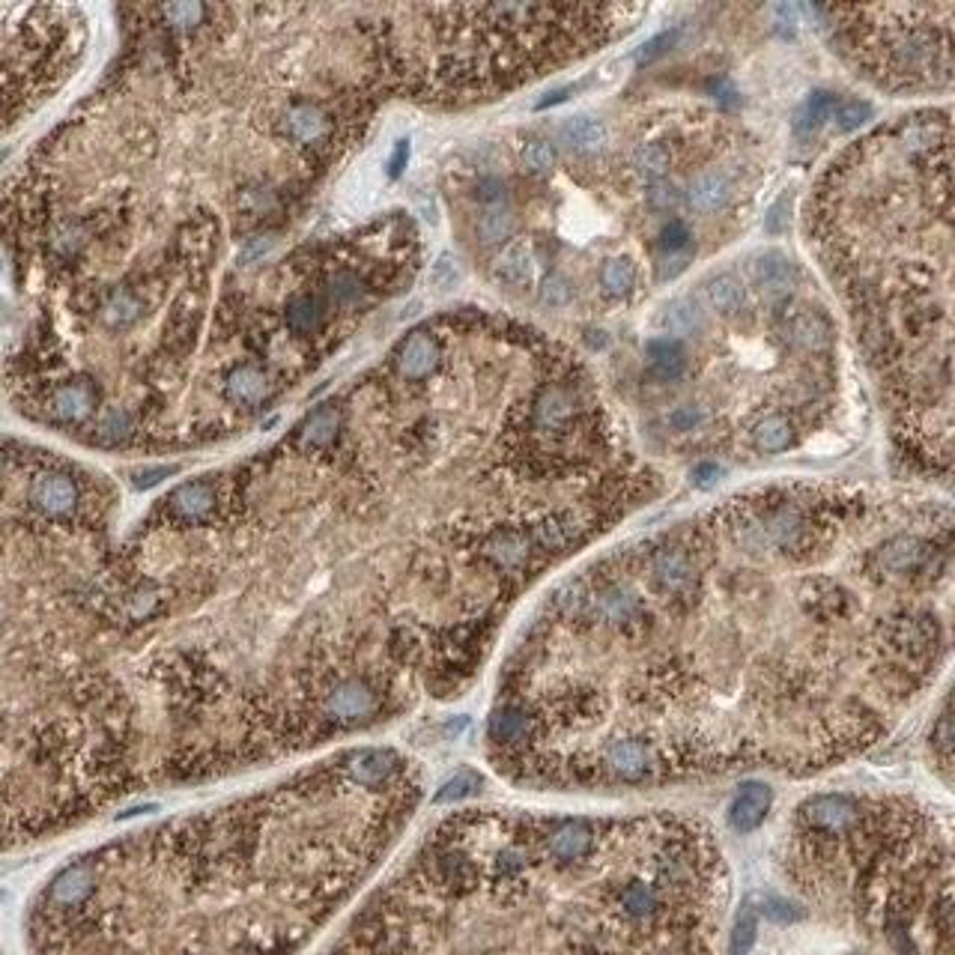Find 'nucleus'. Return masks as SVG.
I'll use <instances>...</instances> for the list:
<instances>
[{
  "label": "nucleus",
  "mask_w": 955,
  "mask_h": 955,
  "mask_svg": "<svg viewBox=\"0 0 955 955\" xmlns=\"http://www.w3.org/2000/svg\"><path fill=\"white\" fill-rule=\"evenodd\" d=\"M424 797L382 744L186 809L69 860L27 917L33 955H302L371 884Z\"/></svg>",
  "instance_id": "obj_1"
},
{
  "label": "nucleus",
  "mask_w": 955,
  "mask_h": 955,
  "mask_svg": "<svg viewBox=\"0 0 955 955\" xmlns=\"http://www.w3.org/2000/svg\"><path fill=\"white\" fill-rule=\"evenodd\" d=\"M729 875L696 815L460 809L326 955H714Z\"/></svg>",
  "instance_id": "obj_2"
},
{
  "label": "nucleus",
  "mask_w": 955,
  "mask_h": 955,
  "mask_svg": "<svg viewBox=\"0 0 955 955\" xmlns=\"http://www.w3.org/2000/svg\"><path fill=\"white\" fill-rule=\"evenodd\" d=\"M788 872L893 955H953L950 821L911 797L830 791L791 815Z\"/></svg>",
  "instance_id": "obj_3"
},
{
  "label": "nucleus",
  "mask_w": 955,
  "mask_h": 955,
  "mask_svg": "<svg viewBox=\"0 0 955 955\" xmlns=\"http://www.w3.org/2000/svg\"><path fill=\"white\" fill-rule=\"evenodd\" d=\"M579 418V397L565 385H547L532 403V430L544 439H562L573 433Z\"/></svg>",
  "instance_id": "obj_4"
},
{
  "label": "nucleus",
  "mask_w": 955,
  "mask_h": 955,
  "mask_svg": "<svg viewBox=\"0 0 955 955\" xmlns=\"http://www.w3.org/2000/svg\"><path fill=\"white\" fill-rule=\"evenodd\" d=\"M99 412V391L90 380L57 385L45 400V415L63 427H87Z\"/></svg>",
  "instance_id": "obj_5"
},
{
  "label": "nucleus",
  "mask_w": 955,
  "mask_h": 955,
  "mask_svg": "<svg viewBox=\"0 0 955 955\" xmlns=\"http://www.w3.org/2000/svg\"><path fill=\"white\" fill-rule=\"evenodd\" d=\"M281 132L287 141L299 147H320L332 135V120L329 114L314 105V102H296L284 111L281 117Z\"/></svg>",
  "instance_id": "obj_6"
},
{
  "label": "nucleus",
  "mask_w": 955,
  "mask_h": 955,
  "mask_svg": "<svg viewBox=\"0 0 955 955\" xmlns=\"http://www.w3.org/2000/svg\"><path fill=\"white\" fill-rule=\"evenodd\" d=\"M770 803H773V788L767 782H759V779L741 782L735 791V800L729 806V824L738 833H753L756 827L764 824Z\"/></svg>",
  "instance_id": "obj_7"
},
{
  "label": "nucleus",
  "mask_w": 955,
  "mask_h": 955,
  "mask_svg": "<svg viewBox=\"0 0 955 955\" xmlns=\"http://www.w3.org/2000/svg\"><path fill=\"white\" fill-rule=\"evenodd\" d=\"M341 427H344V415L338 406L326 403L320 409H314L296 430V439H293V448L299 451H326L338 442L341 436Z\"/></svg>",
  "instance_id": "obj_8"
},
{
  "label": "nucleus",
  "mask_w": 955,
  "mask_h": 955,
  "mask_svg": "<svg viewBox=\"0 0 955 955\" xmlns=\"http://www.w3.org/2000/svg\"><path fill=\"white\" fill-rule=\"evenodd\" d=\"M269 394H272V377L257 365H239L224 380V397L242 409H254L266 403Z\"/></svg>",
  "instance_id": "obj_9"
},
{
  "label": "nucleus",
  "mask_w": 955,
  "mask_h": 955,
  "mask_svg": "<svg viewBox=\"0 0 955 955\" xmlns=\"http://www.w3.org/2000/svg\"><path fill=\"white\" fill-rule=\"evenodd\" d=\"M493 278L502 284V287H514V290H523L532 284L535 278V251L526 239H517L511 245H505L496 260H493Z\"/></svg>",
  "instance_id": "obj_10"
},
{
  "label": "nucleus",
  "mask_w": 955,
  "mask_h": 955,
  "mask_svg": "<svg viewBox=\"0 0 955 955\" xmlns=\"http://www.w3.org/2000/svg\"><path fill=\"white\" fill-rule=\"evenodd\" d=\"M397 371L406 380H424L436 371L439 365V344L427 335V332H415L409 335L400 347H397Z\"/></svg>",
  "instance_id": "obj_11"
},
{
  "label": "nucleus",
  "mask_w": 955,
  "mask_h": 955,
  "mask_svg": "<svg viewBox=\"0 0 955 955\" xmlns=\"http://www.w3.org/2000/svg\"><path fill=\"white\" fill-rule=\"evenodd\" d=\"M753 278L762 287V293L779 296L797 284V266L782 251H764L762 257L753 263Z\"/></svg>",
  "instance_id": "obj_12"
},
{
  "label": "nucleus",
  "mask_w": 955,
  "mask_h": 955,
  "mask_svg": "<svg viewBox=\"0 0 955 955\" xmlns=\"http://www.w3.org/2000/svg\"><path fill=\"white\" fill-rule=\"evenodd\" d=\"M645 359L648 371L663 382L678 380L687 371V350L675 338H654L645 344Z\"/></svg>",
  "instance_id": "obj_13"
},
{
  "label": "nucleus",
  "mask_w": 955,
  "mask_h": 955,
  "mask_svg": "<svg viewBox=\"0 0 955 955\" xmlns=\"http://www.w3.org/2000/svg\"><path fill=\"white\" fill-rule=\"evenodd\" d=\"M788 338H791L797 347H803V350H809V353H818V350L830 347L833 329H830V323H827L824 314H818V311H812V308H803V311L791 314V320H788Z\"/></svg>",
  "instance_id": "obj_14"
},
{
  "label": "nucleus",
  "mask_w": 955,
  "mask_h": 955,
  "mask_svg": "<svg viewBox=\"0 0 955 955\" xmlns=\"http://www.w3.org/2000/svg\"><path fill=\"white\" fill-rule=\"evenodd\" d=\"M750 439H753V448L762 451V454H779L785 448L794 445V424L788 415L782 412H767L762 415L753 430H750Z\"/></svg>",
  "instance_id": "obj_15"
},
{
  "label": "nucleus",
  "mask_w": 955,
  "mask_h": 955,
  "mask_svg": "<svg viewBox=\"0 0 955 955\" xmlns=\"http://www.w3.org/2000/svg\"><path fill=\"white\" fill-rule=\"evenodd\" d=\"M657 323H660V329L666 332V338L672 335V338L678 341L681 335L699 332V329L705 326V314H702V308H699L696 299L681 296V299H672V302L660 311Z\"/></svg>",
  "instance_id": "obj_16"
},
{
  "label": "nucleus",
  "mask_w": 955,
  "mask_h": 955,
  "mask_svg": "<svg viewBox=\"0 0 955 955\" xmlns=\"http://www.w3.org/2000/svg\"><path fill=\"white\" fill-rule=\"evenodd\" d=\"M702 290H705L708 305H711L714 311L726 314V317H732L735 311H741L744 296H747L744 281H741L735 272H714V275L702 284Z\"/></svg>",
  "instance_id": "obj_17"
},
{
  "label": "nucleus",
  "mask_w": 955,
  "mask_h": 955,
  "mask_svg": "<svg viewBox=\"0 0 955 955\" xmlns=\"http://www.w3.org/2000/svg\"><path fill=\"white\" fill-rule=\"evenodd\" d=\"M732 197V180L723 171H705L690 183V203L699 212H717Z\"/></svg>",
  "instance_id": "obj_18"
},
{
  "label": "nucleus",
  "mask_w": 955,
  "mask_h": 955,
  "mask_svg": "<svg viewBox=\"0 0 955 955\" xmlns=\"http://www.w3.org/2000/svg\"><path fill=\"white\" fill-rule=\"evenodd\" d=\"M562 141L571 147L573 153H600L609 141V132L600 120L594 117H571L565 126H562Z\"/></svg>",
  "instance_id": "obj_19"
},
{
  "label": "nucleus",
  "mask_w": 955,
  "mask_h": 955,
  "mask_svg": "<svg viewBox=\"0 0 955 955\" xmlns=\"http://www.w3.org/2000/svg\"><path fill=\"white\" fill-rule=\"evenodd\" d=\"M284 320H287V329L299 338H311L323 329V302L311 293H302L296 299L287 302V311H284Z\"/></svg>",
  "instance_id": "obj_20"
},
{
  "label": "nucleus",
  "mask_w": 955,
  "mask_h": 955,
  "mask_svg": "<svg viewBox=\"0 0 955 955\" xmlns=\"http://www.w3.org/2000/svg\"><path fill=\"white\" fill-rule=\"evenodd\" d=\"M141 314H144V305H141V299H138L132 290H114V293L105 299V305H102V311H99V320H102L108 329L120 332V329H129L132 323H138Z\"/></svg>",
  "instance_id": "obj_21"
},
{
  "label": "nucleus",
  "mask_w": 955,
  "mask_h": 955,
  "mask_svg": "<svg viewBox=\"0 0 955 955\" xmlns=\"http://www.w3.org/2000/svg\"><path fill=\"white\" fill-rule=\"evenodd\" d=\"M475 230L481 236L484 245H502L514 236L517 230V215L511 209V203L505 206H490V209H481L478 221H475Z\"/></svg>",
  "instance_id": "obj_22"
},
{
  "label": "nucleus",
  "mask_w": 955,
  "mask_h": 955,
  "mask_svg": "<svg viewBox=\"0 0 955 955\" xmlns=\"http://www.w3.org/2000/svg\"><path fill=\"white\" fill-rule=\"evenodd\" d=\"M600 284H603V293L612 296V299H621L633 290L636 284V266L630 257H609L600 269Z\"/></svg>",
  "instance_id": "obj_23"
},
{
  "label": "nucleus",
  "mask_w": 955,
  "mask_h": 955,
  "mask_svg": "<svg viewBox=\"0 0 955 955\" xmlns=\"http://www.w3.org/2000/svg\"><path fill=\"white\" fill-rule=\"evenodd\" d=\"M669 165H672V156L663 144H642L633 153V168L648 183H660L669 174Z\"/></svg>",
  "instance_id": "obj_24"
},
{
  "label": "nucleus",
  "mask_w": 955,
  "mask_h": 955,
  "mask_svg": "<svg viewBox=\"0 0 955 955\" xmlns=\"http://www.w3.org/2000/svg\"><path fill=\"white\" fill-rule=\"evenodd\" d=\"M365 296V281L353 272V269H338L329 281V299L338 305V308H347V305H356L359 299Z\"/></svg>",
  "instance_id": "obj_25"
},
{
  "label": "nucleus",
  "mask_w": 955,
  "mask_h": 955,
  "mask_svg": "<svg viewBox=\"0 0 955 955\" xmlns=\"http://www.w3.org/2000/svg\"><path fill=\"white\" fill-rule=\"evenodd\" d=\"M944 129H938L935 123L929 120H905L902 129H899V141L911 150V153H920V150H932L938 144V135Z\"/></svg>",
  "instance_id": "obj_26"
},
{
  "label": "nucleus",
  "mask_w": 955,
  "mask_h": 955,
  "mask_svg": "<svg viewBox=\"0 0 955 955\" xmlns=\"http://www.w3.org/2000/svg\"><path fill=\"white\" fill-rule=\"evenodd\" d=\"M559 162V153L550 141H529L523 147V168L535 177H547Z\"/></svg>",
  "instance_id": "obj_27"
},
{
  "label": "nucleus",
  "mask_w": 955,
  "mask_h": 955,
  "mask_svg": "<svg viewBox=\"0 0 955 955\" xmlns=\"http://www.w3.org/2000/svg\"><path fill=\"white\" fill-rule=\"evenodd\" d=\"M836 111V96L827 93V90H818L806 99L803 111H800V126L803 129H818L824 120H830Z\"/></svg>",
  "instance_id": "obj_28"
},
{
  "label": "nucleus",
  "mask_w": 955,
  "mask_h": 955,
  "mask_svg": "<svg viewBox=\"0 0 955 955\" xmlns=\"http://www.w3.org/2000/svg\"><path fill=\"white\" fill-rule=\"evenodd\" d=\"M759 938V920L750 908L741 911L735 929H732V941H729V955H750Z\"/></svg>",
  "instance_id": "obj_29"
},
{
  "label": "nucleus",
  "mask_w": 955,
  "mask_h": 955,
  "mask_svg": "<svg viewBox=\"0 0 955 955\" xmlns=\"http://www.w3.org/2000/svg\"><path fill=\"white\" fill-rule=\"evenodd\" d=\"M836 129L839 132H854V129H860L866 120H872V105L869 102H842V105H836Z\"/></svg>",
  "instance_id": "obj_30"
},
{
  "label": "nucleus",
  "mask_w": 955,
  "mask_h": 955,
  "mask_svg": "<svg viewBox=\"0 0 955 955\" xmlns=\"http://www.w3.org/2000/svg\"><path fill=\"white\" fill-rule=\"evenodd\" d=\"M541 305L547 308H568L573 299V284L565 275H550L544 284H541Z\"/></svg>",
  "instance_id": "obj_31"
},
{
  "label": "nucleus",
  "mask_w": 955,
  "mask_h": 955,
  "mask_svg": "<svg viewBox=\"0 0 955 955\" xmlns=\"http://www.w3.org/2000/svg\"><path fill=\"white\" fill-rule=\"evenodd\" d=\"M690 227L681 221V218H672V221H666L663 224V230H660V245H663V251H684V248H690Z\"/></svg>",
  "instance_id": "obj_32"
},
{
  "label": "nucleus",
  "mask_w": 955,
  "mask_h": 955,
  "mask_svg": "<svg viewBox=\"0 0 955 955\" xmlns=\"http://www.w3.org/2000/svg\"><path fill=\"white\" fill-rule=\"evenodd\" d=\"M681 200H684L681 189H678L675 183H666V180L654 183L651 191H648V203H651L654 209H660V212H672V209H678V206H681Z\"/></svg>",
  "instance_id": "obj_33"
},
{
  "label": "nucleus",
  "mask_w": 955,
  "mask_h": 955,
  "mask_svg": "<svg viewBox=\"0 0 955 955\" xmlns=\"http://www.w3.org/2000/svg\"><path fill=\"white\" fill-rule=\"evenodd\" d=\"M475 200L481 203V209L511 203V200H508V186H505L502 180H496V177H487V180H481V183H478V189H475Z\"/></svg>",
  "instance_id": "obj_34"
},
{
  "label": "nucleus",
  "mask_w": 955,
  "mask_h": 955,
  "mask_svg": "<svg viewBox=\"0 0 955 955\" xmlns=\"http://www.w3.org/2000/svg\"><path fill=\"white\" fill-rule=\"evenodd\" d=\"M162 12H165L171 27H194V24H200L206 9L197 3H174V6H165Z\"/></svg>",
  "instance_id": "obj_35"
},
{
  "label": "nucleus",
  "mask_w": 955,
  "mask_h": 955,
  "mask_svg": "<svg viewBox=\"0 0 955 955\" xmlns=\"http://www.w3.org/2000/svg\"><path fill=\"white\" fill-rule=\"evenodd\" d=\"M690 260H693V251H690V248H684V251H663V257H660V263H657V272H660L663 281H672V278H678V275L690 266Z\"/></svg>",
  "instance_id": "obj_36"
},
{
  "label": "nucleus",
  "mask_w": 955,
  "mask_h": 955,
  "mask_svg": "<svg viewBox=\"0 0 955 955\" xmlns=\"http://www.w3.org/2000/svg\"><path fill=\"white\" fill-rule=\"evenodd\" d=\"M457 278H460L457 260H454L451 254H442V257L436 260L433 272H430V281H433V287H439V290H448V287H454V284H457Z\"/></svg>",
  "instance_id": "obj_37"
},
{
  "label": "nucleus",
  "mask_w": 955,
  "mask_h": 955,
  "mask_svg": "<svg viewBox=\"0 0 955 955\" xmlns=\"http://www.w3.org/2000/svg\"><path fill=\"white\" fill-rule=\"evenodd\" d=\"M699 424H702V409L693 406V403H684V406H678V409L669 412V427L678 430V433H690V430H696Z\"/></svg>",
  "instance_id": "obj_38"
},
{
  "label": "nucleus",
  "mask_w": 955,
  "mask_h": 955,
  "mask_svg": "<svg viewBox=\"0 0 955 955\" xmlns=\"http://www.w3.org/2000/svg\"><path fill=\"white\" fill-rule=\"evenodd\" d=\"M475 791V779L472 776H466V779H454V782H448L439 794H436V803H460V800H466L469 794Z\"/></svg>",
  "instance_id": "obj_39"
},
{
  "label": "nucleus",
  "mask_w": 955,
  "mask_h": 955,
  "mask_svg": "<svg viewBox=\"0 0 955 955\" xmlns=\"http://www.w3.org/2000/svg\"><path fill=\"white\" fill-rule=\"evenodd\" d=\"M272 245H275L272 236H257V239H251V242L242 248V263H257V260H263V257L272 251Z\"/></svg>",
  "instance_id": "obj_40"
},
{
  "label": "nucleus",
  "mask_w": 955,
  "mask_h": 955,
  "mask_svg": "<svg viewBox=\"0 0 955 955\" xmlns=\"http://www.w3.org/2000/svg\"><path fill=\"white\" fill-rule=\"evenodd\" d=\"M675 42V33H663V36H657V39H651L645 48H642V54H639V63H651L654 57H660L669 45Z\"/></svg>",
  "instance_id": "obj_41"
},
{
  "label": "nucleus",
  "mask_w": 955,
  "mask_h": 955,
  "mask_svg": "<svg viewBox=\"0 0 955 955\" xmlns=\"http://www.w3.org/2000/svg\"><path fill=\"white\" fill-rule=\"evenodd\" d=\"M174 472H177L174 466H162V469H150V472H141V475L135 478V487H138V490H147V487L159 484L162 478H168V475H174Z\"/></svg>",
  "instance_id": "obj_42"
},
{
  "label": "nucleus",
  "mask_w": 955,
  "mask_h": 955,
  "mask_svg": "<svg viewBox=\"0 0 955 955\" xmlns=\"http://www.w3.org/2000/svg\"><path fill=\"white\" fill-rule=\"evenodd\" d=\"M406 159H409V141H397V147H394V156H391V162H388V168H391V177H400V171L406 168Z\"/></svg>",
  "instance_id": "obj_43"
},
{
  "label": "nucleus",
  "mask_w": 955,
  "mask_h": 955,
  "mask_svg": "<svg viewBox=\"0 0 955 955\" xmlns=\"http://www.w3.org/2000/svg\"><path fill=\"white\" fill-rule=\"evenodd\" d=\"M717 478H720V469H717L714 463H705V466H696V469H693V481H696L699 487H711Z\"/></svg>",
  "instance_id": "obj_44"
},
{
  "label": "nucleus",
  "mask_w": 955,
  "mask_h": 955,
  "mask_svg": "<svg viewBox=\"0 0 955 955\" xmlns=\"http://www.w3.org/2000/svg\"><path fill=\"white\" fill-rule=\"evenodd\" d=\"M565 93H571V90H559V93H553V96H550V99H544L538 108H550V105H556V102H565V99H568Z\"/></svg>",
  "instance_id": "obj_45"
}]
</instances>
